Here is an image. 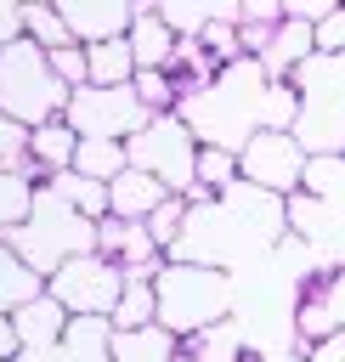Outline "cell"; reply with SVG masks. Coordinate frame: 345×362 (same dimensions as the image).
I'll return each instance as SVG.
<instances>
[{
	"label": "cell",
	"instance_id": "17",
	"mask_svg": "<svg viewBox=\"0 0 345 362\" xmlns=\"http://www.w3.org/2000/svg\"><path fill=\"white\" fill-rule=\"evenodd\" d=\"M107 362H181V334H170L164 322H147V328H113V339H107Z\"/></svg>",
	"mask_w": 345,
	"mask_h": 362
},
{
	"label": "cell",
	"instance_id": "27",
	"mask_svg": "<svg viewBox=\"0 0 345 362\" xmlns=\"http://www.w3.org/2000/svg\"><path fill=\"white\" fill-rule=\"evenodd\" d=\"M23 40H34L40 51H62V45H79V40H74V28L62 23V11H57L51 0H34V6H23Z\"/></svg>",
	"mask_w": 345,
	"mask_h": 362
},
{
	"label": "cell",
	"instance_id": "3",
	"mask_svg": "<svg viewBox=\"0 0 345 362\" xmlns=\"http://www.w3.org/2000/svg\"><path fill=\"white\" fill-rule=\"evenodd\" d=\"M294 141L311 158L345 153V51H317L311 62L294 68Z\"/></svg>",
	"mask_w": 345,
	"mask_h": 362
},
{
	"label": "cell",
	"instance_id": "37",
	"mask_svg": "<svg viewBox=\"0 0 345 362\" xmlns=\"http://www.w3.org/2000/svg\"><path fill=\"white\" fill-rule=\"evenodd\" d=\"M345 0H283V17H294V23H322V17H334Z\"/></svg>",
	"mask_w": 345,
	"mask_h": 362
},
{
	"label": "cell",
	"instance_id": "13",
	"mask_svg": "<svg viewBox=\"0 0 345 362\" xmlns=\"http://www.w3.org/2000/svg\"><path fill=\"white\" fill-rule=\"evenodd\" d=\"M51 6H57L62 23L74 28V40L90 45V40H113V34H124V28L136 23V11H147L153 0H51Z\"/></svg>",
	"mask_w": 345,
	"mask_h": 362
},
{
	"label": "cell",
	"instance_id": "14",
	"mask_svg": "<svg viewBox=\"0 0 345 362\" xmlns=\"http://www.w3.org/2000/svg\"><path fill=\"white\" fill-rule=\"evenodd\" d=\"M11 328H17V345H23L28 356H40V351L62 345V334H68V311H62L51 294H34L28 305L11 311Z\"/></svg>",
	"mask_w": 345,
	"mask_h": 362
},
{
	"label": "cell",
	"instance_id": "11",
	"mask_svg": "<svg viewBox=\"0 0 345 362\" xmlns=\"http://www.w3.org/2000/svg\"><path fill=\"white\" fill-rule=\"evenodd\" d=\"M339 328H345V266L311 277L300 288V300H294V339H300V351H311L317 339H328Z\"/></svg>",
	"mask_w": 345,
	"mask_h": 362
},
{
	"label": "cell",
	"instance_id": "38",
	"mask_svg": "<svg viewBox=\"0 0 345 362\" xmlns=\"http://www.w3.org/2000/svg\"><path fill=\"white\" fill-rule=\"evenodd\" d=\"M317 51H345V6L317 23Z\"/></svg>",
	"mask_w": 345,
	"mask_h": 362
},
{
	"label": "cell",
	"instance_id": "28",
	"mask_svg": "<svg viewBox=\"0 0 345 362\" xmlns=\"http://www.w3.org/2000/svg\"><path fill=\"white\" fill-rule=\"evenodd\" d=\"M158 322V294H153V277H124V294L113 305V328H147Z\"/></svg>",
	"mask_w": 345,
	"mask_h": 362
},
{
	"label": "cell",
	"instance_id": "6",
	"mask_svg": "<svg viewBox=\"0 0 345 362\" xmlns=\"http://www.w3.org/2000/svg\"><path fill=\"white\" fill-rule=\"evenodd\" d=\"M68 107V85L51 74V57L34 40H6L0 45V113H11L17 124H51Z\"/></svg>",
	"mask_w": 345,
	"mask_h": 362
},
{
	"label": "cell",
	"instance_id": "41",
	"mask_svg": "<svg viewBox=\"0 0 345 362\" xmlns=\"http://www.w3.org/2000/svg\"><path fill=\"white\" fill-rule=\"evenodd\" d=\"M260 362H311L300 345H271V351H260Z\"/></svg>",
	"mask_w": 345,
	"mask_h": 362
},
{
	"label": "cell",
	"instance_id": "35",
	"mask_svg": "<svg viewBox=\"0 0 345 362\" xmlns=\"http://www.w3.org/2000/svg\"><path fill=\"white\" fill-rule=\"evenodd\" d=\"M45 57H51V74H57L68 90L90 85V68H85V45H62V51H45Z\"/></svg>",
	"mask_w": 345,
	"mask_h": 362
},
{
	"label": "cell",
	"instance_id": "7",
	"mask_svg": "<svg viewBox=\"0 0 345 362\" xmlns=\"http://www.w3.org/2000/svg\"><path fill=\"white\" fill-rule=\"evenodd\" d=\"M124 147H130V164L147 170L164 192H175V198L198 192V136L187 130L181 113H153Z\"/></svg>",
	"mask_w": 345,
	"mask_h": 362
},
{
	"label": "cell",
	"instance_id": "32",
	"mask_svg": "<svg viewBox=\"0 0 345 362\" xmlns=\"http://www.w3.org/2000/svg\"><path fill=\"white\" fill-rule=\"evenodd\" d=\"M187 209H192V198H175V192H170V198L141 221V226H147V238L164 249V260H170V249H175V238H181V226H187Z\"/></svg>",
	"mask_w": 345,
	"mask_h": 362
},
{
	"label": "cell",
	"instance_id": "21",
	"mask_svg": "<svg viewBox=\"0 0 345 362\" xmlns=\"http://www.w3.org/2000/svg\"><path fill=\"white\" fill-rule=\"evenodd\" d=\"M153 11L181 40H198L209 23H238V0H153Z\"/></svg>",
	"mask_w": 345,
	"mask_h": 362
},
{
	"label": "cell",
	"instance_id": "19",
	"mask_svg": "<svg viewBox=\"0 0 345 362\" xmlns=\"http://www.w3.org/2000/svg\"><path fill=\"white\" fill-rule=\"evenodd\" d=\"M124 40H130V57H136V68H170V57H175V45H181V34L147 6V11H136V23L124 28Z\"/></svg>",
	"mask_w": 345,
	"mask_h": 362
},
{
	"label": "cell",
	"instance_id": "1",
	"mask_svg": "<svg viewBox=\"0 0 345 362\" xmlns=\"http://www.w3.org/2000/svg\"><path fill=\"white\" fill-rule=\"evenodd\" d=\"M294 85L271 79L260 68V57H238L226 68H215V79L204 90H192L175 113L187 119V130L198 136V147H226L243 153L249 136L260 130H288L294 124Z\"/></svg>",
	"mask_w": 345,
	"mask_h": 362
},
{
	"label": "cell",
	"instance_id": "25",
	"mask_svg": "<svg viewBox=\"0 0 345 362\" xmlns=\"http://www.w3.org/2000/svg\"><path fill=\"white\" fill-rule=\"evenodd\" d=\"M40 187H51L62 204H74L79 215H90V221H102L107 215V187L102 181H90V175H79V170H57V175H45Z\"/></svg>",
	"mask_w": 345,
	"mask_h": 362
},
{
	"label": "cell",
	"instance_id": "29",
	"mask_svg": "<svg viewBox=\"0 0 345 362\" xmlns=\"http://www.w3.org/2000/svg\"><path fill=\"white\" fill-rule=\"evenodd\" d=\"M107 339H113V317H68V334L62 345L79 356V362H107Z\"/></svg>",
	"mask_w": 345,
	"mask_h": 362
},
{
	"label": "cell",
	"instance_id": "8",
	"mask_svg": "<svg viewBox=\"0 0 345 362\" xmlns=\"http://www.w3.org/2000/svg\"><path fill=\"white\" fill-rule=\"evenodd\" d=\"M45 294L68 311V317H113L119 294H124V272L107 255H74L45 277Z\"/></svg>",
	"mask_w": 345,
	"mask_h": 362
},
{
	"label": "cell",
	"instance_id": "23",
	"mask_svg": "<svg viewBox=\"0 0 345 362\" xmlns=\"http://www.w3.org/2000/svg\"><path fill=\"white\" fill-rule=\"evenodd\" d=\"M34 294H45V277L11 249V243H0V311L11 317L17 305H28Z\"/></svg>",
	"mask_w": 345,
	"mask_h": 362
},
{
	"label": "cell",
	"instance_id": "34",
	"mask_svg": "<svg viewBox=\"0 0 345 362\" xmlns=\"http://www.w3.org/2000/svg\"><path fill=\"white\" fill-rule=\"evenodd\" d=\"M198 45L215 57V68H226V62H238L243 57V40H238V23H209L204 34H198Z\"/></svg>",
	"mask_w": 345,
	"mask_h": 362
},
{
	"label": "cell",
	"instance_id": "5",
	"mask_svg": "<svg viewBox=\"0 0 345 362\" xmlns=\"http://www.w3.org/2000/svg\"><path fill=\"white\" fill-rule=\"evenodd\" d=\"M0 243H11L40 277H51L62 260H74V255H90L96 249V221L90 215H79L74 204H62L51 187H40L34 192V209H28V221L23 226H11Z\"/></svg>",
	"mask_w": 345,
	"mask_h": 362
},
{
	"label": "cell",
	"instance_id": "26",
	"mask_svg": "<svg viewBox=\"0 0 345 362\" xmlns=\"http://www.w3.org/2000/svg\"><path fill=\"white\" fill-rule=\"evenodd\" d=\"M34 192H40V170H0V238L28 221Z\"/></svg>",
	"mask_w": 345,
	"mask_h": 362
},
{
	"label": "cell",
	"instance_id": "40",
	"mask_svg": "<svg viewBox=\"0 0 345 362\" xmlns=\"http://www.w3.org/2000/svg\"><path fill=\"white\" fill-rule=\"evenodd\" d=\"M17 351H23V345H17V328H11V317L0 311V362H11Z\"/></svg>",
	"mask_w": 345,
	"mask_h": 362
},
{
	"label": "cell",
	"instance_id": "16",
	"mask_svg": "<svg viewBox=\"0 0 345 362\" xmlns=\"http://www.w3.org/2000/svg\"><path fill=\"white\" fill-rule=\"evenodd\" d=\"M249 356L255 351H249V334L238 317H221V322L181 339V362H249Z\"/></svg>",
	"mask_w": 345,
	"mask_h": 362
},
{
	"label": "cell",
	"instance_id": "24",
	"mask_svg": "<svg viewBox=\"0 0 345 362\" xmlns=\"http://www.w3.org/2000/svg\"><path fill=\"white\" fill-rule=\"evenodd\" d=\"M68 170H79V175H90V181L107 187L113 175L130 170V147H124V141H102V136H79V153H74Z\"/></svg>",
	"mask_w": 345,
	"mask_h": 362
},
{
	"label": "cell",
	"instance_id": "42",
	"mask_svg": "<svg viewBox=\"0 0 345 362\" xmlns=\"http://www.w3.org/2000/svg\"><path fill=\"white\" fill-rule=\"evenodd\" d=\"M17 6H34V0H17Z\"/></svg>",
	"mask_w": 345,
	"mask_h": 362
},
{
	"label": "cell",
	"instance_id": "12",
	"mask_svg": "<svg viewBox=\"0 0 345 362\" xmlns=\"http://www.w3.org/2000/svg\"><path fill=\"white\" fill-rule=\"evenodd\" d=\"M96 255H107L124 277H158V266H164V249L147 238V226L141 221H113V215L96 221Z\"/></svg>",
	"mask_w": 345,
	"mask_h": 362
},
{
	"label": "cell",
	"instance_id": "10",
	"mask_svg": "<svg viewBox=\"0 0 345 362\" xmlns=\"http://www.w3.org/2000/svg\"><path fill=\"white\" fill-rule=\"evenodd\" d=\"M305 164H311V153L294 141V130H260L238 153V175L249 187H260V192H277V198H294L300 192Z\"/></svg>",
	"mask_w": 345,
	"mask_h": 362
},
{
	"label": "cell",
	"instance_id": "36",
	"mask_svg": "<svg viewBox=\"0 0 345 362\" xmlns=\"http://www.w3.org/2000/svg\"><path fill=\"white\" fill-rule=\"evenodd\" d=\"M283 23V0H238V28H260L271 34Z\"/></svg>",
	"mask_w": 345,
	"mask_h": 362
},
{
	"label": "cell",
	"instance_id": "22",
	"mask_svg": "<svg viewBox=\"0 0 345 362\" xmlns=\"http://www.w3.org/2000/svg\"><path fill=\"white\" fill-rule=\"evenodd\" d=\"M85 68H90V85H130V79H136L130 40H124V34H113V40H90V45H85Z\"/></svg>",
	"mask_w": 345,
	"mask_h": 362
},
{
	"label": "cell",
	"instance_id": "30",
	"mask_svg": "<svg viewBox=\"0 0 345 362\" xmlns=\"http://www.w3.org/2000/svg\"><path fill=\"white\" fill-rule=\"evenodd\" d=\"M130 90L147 102V113H175V107H181V85H175L170 68H136Z\"/></svg>",
	"mask_w": 345,
	"mask_h": 362
},
{
	"label": "cell",
	"instance_id": "15",
	"mask_svg": "<svg viewBox=\"0 0 345 362\" xmlns=\"http://www.w3.org/2000/svg\"><path fill=\"white\" fill-rule=\"evenodd\" d=\"M311 57H317V28H311V23H294V17H283V23L271 28L266 51H260V68H266L271 79H294V68H300V62H311Z\"/></svg>",
	"mask_w": 345,
	"mask_h": 362
},
{
	"label": "cell",
	"instance_id": "9",
	"mask_svg": "<svg viewBox=\"0 0 345 362\" xmlns=\"http://www.w3.org/2000/svg\"><path fill=\"white\" fill-rule=\"evenodd\" d=\"M62 119L79 130V136H102V141H130L153 113L147 102L130 90V85H79L68 90V107Z\"/></svg>",
	"mask_w": 345,
	"mask_h": 362
},
{
	"label": "cell",
	"instance_id": "31",
	"mask_svg": "<svg viewBox=\"0 0 345 362\" xmlns=\"http://www.w3.org/2000/svg\"><path fill=\"white\" fill-rule=\"evenodd\" d=\"M232 181H243V175H238V153H226V147H198V192H192V198H215V192H226Z\"/></svg>",
	"mask_w": 345,
	"mask_h": 362
},
{
	"label": "cell",
	"instance_id": "2",
	"mask_svg": "<svg viewBox=\"0 0 345 362\" xmlns=\"http://www.w3.org/2000/svg\"><path fill=\"white\" fill-rule=\"evenodd\" d=\"M288 238V209L277 192H260L249 181H232L215 198H192L187 226L170 249V260H198V266H249L255 255L277 249Z\"/></svg>",
	"mask_w": 345,
	"mask_h": 362
},
{
	"label": "cell",
	"instance_id": "33",
	"mask_svg": "<svg viewBox=\"0 0 345 362\" xmlns=\"http://www.w3.org/2000/svg\"><path fill=\"white\" fill-rule=\"evenodd\" d=\"M0 170H34L28 164V124L0 113Z\"/></svg>",
	"mask_w": 345,
	"mask_h": 362
},
{
	"label": "cell",
	"instance_id": "18",
	"mask_svg": "<svg viewBox=\"0 0 345 362\" xmlns=\"http://www.w3.org/2000/svg\"><path fill=\"white\" fill-rule=\"evenodd\" d=\"M164 198H170V192H164L147 170H136V164L107 181V215H113V221H147Z\"/></svg>",
	"mask_w": 345,
	"mask_h": 362
},
{
	"label": "cell",
	"instance_id": "20",
	"mask_svg": "<svg viewBox=\"0 0 345 362\" xmlns=\"http://www.w3.org/2000/svg\"><path fill=\"white\" fill-rule=\"evenodd\" d=\"M74 153H79V130L68 119H51V124H34L28 130V164L40 170V181L57 175V170H68Z\"/></svg>",
	"mask_w": 345,
	"mask_h": 362
},
{
	"label": "cell",
	"instance_id": "4",
	"mask_svg": "<svg viewBox=\"0 0 345 362\" xmlns=\"http://www.w3.org/2000/svg\"><path fill=\"white\" fill-rule=\"evenodd\" d=\"M153 294H158V322L187 339V334L232 317L238 277L221 272V266H198V260H164L158 277H153Z\"/></svg>",
	"mask_w": 345,
	"mask_h": 362
},
{
	"label": "cell",
	"instance_id": "39",
	"mask_svg": "<svg viewBox=\"0 0 345 362\" xmlns=\"http://www.w3.org/2000/svg\"><path fill=\"white\" fill-rule=\"evenodd\" d=\"M305 356H311V362H345V328H339V334H328V339H317Z\"/></svg>",
	"mask_w": 345,
	"mask_h": 362
}]
</instances>
